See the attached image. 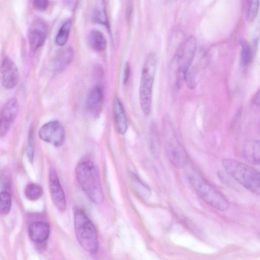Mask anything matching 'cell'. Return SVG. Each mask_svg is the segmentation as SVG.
<instances>
[{"label":"cell","mask_w":260,"mask_h":260,"mask_svg":"<svg viewBox=\"0 0 260 260\" xmlns=\"http://www.w3.org/2000/svg\"><path fill=\"white\" fill-rule=\"evenodd\" d=\"M242 155L244 159L250 164H259L260 144L258 140L247 141L243 147Z\"/></svg>","instance_id":"17"},{"label":"cell","mask_w":260,"mask_h":260,"mask_svg":"<svg viewBox=\"0 0 260 260\" xmlns=\"http://www.w3.org/2000/svg\"><path fill=\"white\" fill-rule=\"evenodd\" d=\"M131 74V66L128 62H126L123 71V83L126 84Z\"/></svg>","instance_id":"29"},{"label":"cell","mask_w":260,"mask_h":260,"mask_svg":"<svg viewBox=\"0 0 260 260\" xmlns=\"http://www.w3.org/2000/svg\"><path fill=\"white\" fill-rule=\"evenodd\" d=\"M241 60L243 64L246 66L249 64L252 57V49L248 42L245 41L242 45Z\"/></svg>","instance_id":"26"},{"label":"cell","mask_w":260,"mask_h":260,"mask_svg":"<svg viewBox=\"0 0 260 260\" xmlns=\"http://www.w3.org/2000/svg\"><path fill=\"white\" fill-rule=\"evenodd\" d=\"M74 56V51L71 47H67L59 51L55 56L53 68L55 72L63 71L72 62Z\"/></svg>","instance_id":"18"},{"label":"cell","mask_w":260,"mask_h":260,"mask_svg":"<svg viewBox=\"0 0 260 260\" xmlns=\"http://www.w3.org/2000/svg\"><path fill=\"white\" fill-rule=\"evenodd\" d=\"M41 140L56 147L62 146L65 140V132L61 123L57 120L51 121L43 125L39 131Z\"/></svg>","instance_id":"8"},{"label":"cell","mask_w":260,"mask_h":260,"mask_svg":"<svg viewBox=\"0 0 260 260\" xmlns=\"http://www.w3.org/2000/svg\"><path fill=\"white\" fill-rule=\"evenodd\" d=\"M11 205L12 198L9 192L1 191L0 192V214H7L11 210Z\"/></svg>","instance_id":"24"},{"label":"cell","mask_w":260,"mask_h":260,"mask_svg":"<svg viewBox=\"0 0 260 260\" xmlns=\"http://www.w3.org/2000/svg\"><path fill=\"white\" fill-rule=\"evenodd\" d=\"M91 20L94 23L105 25L109 28L108 16L103 3L93 9L91 14Z\"/></svg>","instance_id":"22"},{"label":"cell","mask_w":260,"mask_h":260,"mask_svg":"<svg viewBox=\"0 0 260 260\" xmlns=\"http://www.w3.org/2000/svg\"><path fill=\"white\" fill-rule=\"evenodd\" d=\"M49 182L50 196L54 205L59 211L64 212L67 208L65 194L53 168L49 169Z\"/></svg>","instance_id":"10"},{"label":"cell","mask_w":260,"mask_h":260,"mask_svg":"<svg viewBox=\"0 0 260 260\" xmlns=\"http://www.w3.org/2000/svg\"><path fill=\"white\" fill-rule=\"evenodd\" d=\"M156 64L155 54L153 52L150 53L147 56L142 68L139 90L141 107L146 115H149L151 110L152 87Z\"/></svg>","instance_id":"6"},{"label":"cell","mask_w":260,"mask_h":260,"mask_svg":"<svg viewBox=\"0 0 260 260\" xmlns=\"http://www.w3.org/2000/svg\"><path fill=\"white\" fill-rule=\"evenodd\" d=\"M65 4L71 10H74L76 7L78 0H64Z\"/></svg>","instance_id":"30"},{"label":"cell","mask_w":260,"mask_h":260,"mask_svg":"<svg viewBox=\"0 0 260 260\" xmlns=\"http://www.w3.org/2000/svg\"><path fill=\"white\" fill-rule=\"evenodd\" d=\"M163 134L165 151L171 163L177 168L185 167L188 162V156L179 142L169 116H166L164 120Z\"/></svg>","instance_id":"7"},{"label":"cell","mask_w":260,"mask_h":260,"mask_svg":"<svg viewBox=\"0 0 260 260\" xmlns=\"http://www.w3.org/2000/svg\"><path fill=\"white\" fill-rule=\"evenodd\" d=\"M27 154L29 161L31 162L33 161L34 155L33 131L31 128H30L28 134L27 145Z\"/></svg>","instance_id":"27"},{"label":"cell","mask_w":260,"mask_h":260,"mask_svg":"<svg viewBox=\"0 0 260 260\" xmlns=\"http://www.w3.org/2000/svg\"><path fill=\"white\" fill-rule=\"evenodd\" d=\"M113 110L116 131L119 134L123 135L127 129L128 123L123 106L117 97L114 100Z\"/></svg>","instance_id":"16"},{"label":"cell","mask_w":260,"mask_h":260,"mask_svg":"<svg viewBox=\"0 0 260 260\" xmlns=\"http://www.w3.org/2000/svg\"><path fill=\"white\" fill-rule=\"evenodd\" d=\"M104 100L103 88L100 85L94 86L88 93L85 103L87 111L96 117L101 113Z\"/></svg>","instance_id":"13"},{"label":"cell","mask_w":260,"mask_h":260,"mask_svg":"<svg viewBox=\"0 0 260 260\" xmlns=\"http://www.w3.org/2000/svg\"><path fill=\"white\" fill-rule=\"evenodd\" d=\"M150 147L154 157L158 158L160 153V145L157 127L154 122L151 124L149 131Z\"/></svg>","instance_id":"20"},{"label":"cell","mask_w":260,"mask_h":260,"mask_svg":"<svg viewBox=\"0 0 260 260\" xmlns=\"http://www.w3.org/2000/svg\"><path fill=\"white\" fill-rule=\"evenodd\" d=\"M74 218L75 233L78 243L87 252L92 254L96 253L99 241L94 225L80 208L74 209Z\"/></svg>","instance_id":"4"},{"label":"cell","mask_w":260,"mask_h":260,"mask_svg":"<svg viewBox=\"0 0 260 260\" xmlns=\"http://www.w3.org/2000/svg\"><path fill=\"white\" fill-rule=\"evenodd\" d=\"M48 34V27L46 23L40 19H36L32 22L28 33L30 48L36 51L44 44Z\"/></svg>","instance_id":"12"},{"label":"cell","mask_w":260,"mask_h":260,"mask_svg":"<svg viewBox=\"0 0 260 260\" xmlns=\"http://www.w3.org/2000/svg\"><path fill=\"white\" fill-rule=\"evenodd\" d=\"M49 6V0H33V6L37 10H46Z\"/></svg>","instance_id":"28"},{"label":"cell","mask_w":260,"mask_h":260,"mask_svg":"<svg viewBox=\"0 0 260 260\" xmlns=\"http://www.w3.org/2000/svg\"><path fill=\"white\" fill-rule=\"evenodd\" d=\"M246 12L247 20L252 22L256 17L258 11L259 0H248Z\"/></svg>","instance_id":"25"},{"label":"cell","mask_w":260,"mask_h":260,"mask_svg":"<svg viewBox=\"0 0 260 260\" xmlns=\"http://www.w3.org/2000/svg\"><path fill=\"white\" fill-rule=\"evenodd\" d=\"M226 172L245 188L259 195V173L250 166L233 158H224L222 161Z\"/></svg>","instance_id":"3"},{"label":"cell","mask_w":260,"mask_h":260,"mask_svg":"<svg viewBox=\"0 0 260 260\" xmlns=\"http://www.w3.org/2000/svg\"><path fill=\"white\" fill-rule=\"evenodd\" d=\"M187 178L198 196L206 204L221 211L229 208L230 203L225 196L199 172L194 170L189 172Z\"/></svg>","instance_id":"2"},{"label":"cell","mask_w":260,"mask_h":260,"mask_svg":"<svg viewBox=\"0 0 260 260\" xmlns=\"http://www.w3.org/2000/svg\"><path fill=\"white\" fill-rule=\"evenodd\" d=\"M197 40L193 36L184 39L179 45L171 62V69L176 75L175 87L179 88L184 77L195 57Z\"/></svg>","instance_id":"5"},{"label":"cell","mask_w":260,"mask_h":260,"mask_svg":"<svg viewBox=\"0 0 260 260\" xmlns=\"http://www.w3.org/2000/svg\"><path fill=\"white\" fill-rule=\"evenodd\" d=\"M252 102L259 106L260 105V90H258L252 98Z\"/></svg>","instance_id":"31"},{"label":"cell","mask_w":260,"mask_h":260,"mask_svg":"<svg viewBox=\"0 0 260 260\" xmlns=\"http://www.w3.org/2000/svg\"><path fill=\"white\" fill-rule=\"evenodd\" d=\"M88 42L91 48L99 52L103 51L107 46V40L100 30L93 29L88 35Z\"/></svg>","instance_id":"19"},{"label":"cell","mask_w":260,"mask_h":260,"mask_svg":"<svg viewBox=\"0 0 260 260\" xmlns=\"http://www.w3.org/2000/svg\"><path fill=\"white\" fill-rule=\"evenodd\" d=\"M206 66L202 60H198L196 64L191 63L184 77V81L188 88L192 89L196 87L203 77Z\"/></svg>","instance_id":"14"},{"label":"cell","mask_w":260,"mask_h":260,"mask_svg":"<svg viewBox=\"0 0 260 260\" xmlns=\"http://www.w3.org/2000/svg\"><path fill=\"white\" fill-rule=\"evenodd\" d=\"M19 109L17 99L12 98L2 107L0 112V137L8 132L18 113Z\"/></svg>","instance_id":"9"},{"label":"cell","mask_w":260,"mask_h":260,"mask_svg":"<svg viewBox=\"0 0 260 260\" xmlns=\"http://www.w3.org/2000/svg\"><path fill=\"white\" fill-rule=\"evenodd\" d=\"M0 75L4 87L10 89L17 84L19 80V73L13 61L8 57H5L1 63Z\"/></svg>","instance_id":"11"},{"label":"cell","mask_w":260,"mask_h":260,"mask_svg":"<svg viewBox=\"0 0 260 260\" xmlns=\"http://www.w3.org/2000/svg\"><path fill=\"white\" fill-rule=\"evenodd\" d=\"M72 21L71 19L67 20L62 24L55 38V42L57 45L62 46L66 44L69 36Z\"/></svg>","instance_id":"21"},{"label":"cell","mask_w":260,"mask_h":260,"mask_svg":"<svg viewBox=\"0 0 260 260\" xmlns=\"http://www.w3.org/2000/svg\"><path fill=\"white\" fill-rule=\"evenodd\" d=\"M30 239L35 243H43L48 238L50 226L45 221H35L31 223L28 229Z\"/></svg>","instance_id":"15"},{"label":"cell","mask_w":260,"mask_h":260,"mask_svg":"<svg viewBox=\"0 0 260 260\" xmlns=\"http://www.w3.org/2000/svg\"><path fill=\"white\" fill-rule=\"evenodd\" d=\"M77 180L83 190L93 203L99 204L104 193L97 167L89 160L80 162L75 170Z\"/></svg>","instance_id":"1"},{"label":"cell","mask_w":260,"mask_h":260,"mask_svg":"<svg viewBox=\"0 0 260 260\" xmlns=\"http://www.w3.org/2000/svg\"><path fill=\"white\" fill-rule=\"evenodd\" d=\"M42 187L36 183H29L27 184L24 189V194L26 198L30 201H37L43 194Z\"/></svg>","instance_id":"23"}]
</instances>
